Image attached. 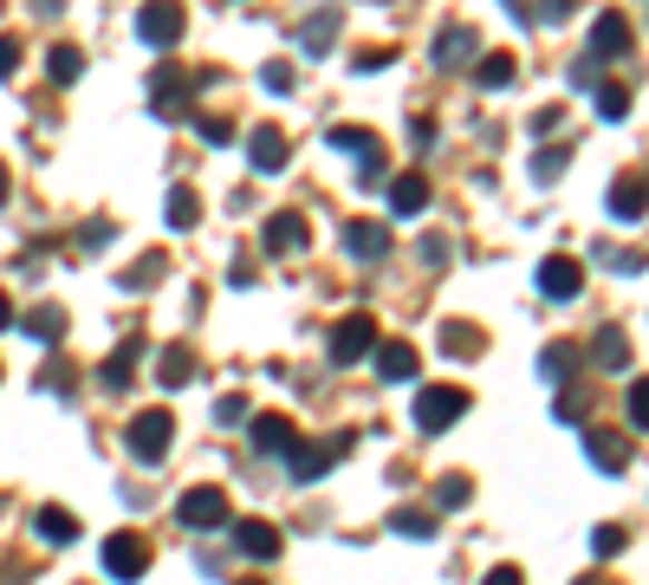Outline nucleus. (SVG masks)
<instances>
[{"label":"nucleus","mask_w":649,"mask_h":585,"mask_svg":"<svg viewBox=\"0 0 649 585\" xmlns=\"http://www.w3.org/2000/svg\"><path fill=\"white\" fill-rule=\"evenodd\" d=\"M150 91H156V111L169 117V111H176V91H189V72H183V66H156Z\"/></svg>","instance_id":"26"},{"label":"nucleus","mask_w":649,"mask_h":585,"mask_svg":"<svg viewBox=\"0 0 649 585\" xmlns=\"http://www.w3.org/2000/svg\"><path fill=\"white\" fill-rule=\"evenodd\" d=\"M442 351L474 358V351H481V332H474V325H461V319H449V325H442Z\"/></svg>","instance_id":"34"},{"label":"nucleus","mask_w":649,"mask_h":585,"mask_svg":"<svg viewBox=\"0 0 649 585\" xmlns=\"http://www.w3.org/2000/svg\"><path fill=\"white\" fill-rule=\"evenodd\" d=\"M539 293L545 300H578L584 293V267H578L572 254H545L539 261Z\"/></svg>","instance_id":"8"},{"label":"nucleus","mask_w":649,"mask_h":585,"mask_svg":"<svg viewBox=\"0 0 649 585\" xmlns=\"http://www.w3.org/2000/svg\"><path fill=\"white\" fill-rule=\"evenodd\" d=\"M591 105H598V117L623 124V117H630V91H623V85H598V91H591Z\"/></svg>","instance_id":"33"},{"label":"nucleus","mask_w":649,"mask_h":585,"mask_svg":"<svg viewBox=\"0 0 649 585\" xmlns=\"http://www.w3.org/2000/svg\"><path fill=\"white\" fill-rule=\"evenodd\" d=\"M584 456H591V468H604V475H623V468H630V436L591 423L584 429Z\"/></svg>","instance_id":"9"},{"label":"nucleus","mask_w":649,"mask_h":585,"mask_svg":"<svg viewBox=\"0 0 649 585\" xmlns=\"http://www.w3.org/2000/svg\"><path fill=\"white\" fill-rule=\"evenodd\" d=\"M578 13V0H539L533 7V20H545V27H559V20H572Z\"/></svg>","instance_id":"40"},{"label":"nucleus","mask_w":649,"mask_h":585,"mask_svg":"<svg viewBox=\"0 0 649 585\" xmlns=\"http://www.w3.org/2000/svg\"><path fill=\"white\" fill-rule=\"evenodd\" d=\"M371 351H377V319L371 312H344L338 325H332V364H357Z\"/></svg>","instance_id":"4"},{"label":"nucleus","mask_w":649,"mask_h":585,"mask_svg":"<svg viewBox=\"0 0 649 585\" xmlns=\"http://www.w3.org/2000/svg\"><path fill=\"white\" fill-rule=\"evenodd\" d=\"M533 176H539V183H559V176H566V150H539L533 156Z\"/></svg>","instance_id":"37"},{"label":"nucleus","mask_w":649,"mask_h":585,"mask_svg":"<svg viewBox=\"0 0 649 585\" xmlns=\"http://www.w3.org/2000/svg\"><path fill=\"white\" fill-rule=\"evenodd\" d=\"M156 280H163V254H144L137 267L124 273V286H156Z\"/></svg>","instance_id":"36"},{"label":"nucleus","mask_w":649,"mask_h":585,"mask_svg":"<svg viewBox=\"0 0 649 585\" xmlns=\"http://www.w3.org/2000/svg\"><path fill=\"white\" fill-rule=\"evenodd\" d=\"M234 546L267 566V559H279V527L273 520H234Z\"/></svg>","instance_id":"17"},{"label":"nucleus","mask_w":649,"mask_h":585,"mask_svg":"<svg viewBox=\"0 0 649 585\" xmlns=\"http://www.w3.org/2000/svg\"><path fill=\"white\" fill-rule=\"evenodd\" d=\"M0 208H7V163H0Z\"/></svg>","instance_id":"54"},{"label":"nucleus","mask_w":649,"mask_h":585,"mask_svg":"<svg viewBox=\"0 0 649 585\" xmlns=\"http://www.w3.org/2000/svg\"><path fill=\"white\" fill-rule=\"evenodd\" d=\"M163 222L189 234L195 222H201V202H195V189H169V208H163Z\"/></svg>","instance_id":"32"},{"label":"nucleus","mask_w":649,"mask_h":585,"mask_svg":"<svg viewBox=\"0 0 649 585\" xmlns=\"http://www.w3.org/2000/svg\"><path fill=\"white\" fill-rule=\"evenodd\" d=\"M617 546H623V527H591V553L598 559H611Z\"/></svg>","instance_id":"41"},{"label":"nucleus","mask_w":649,"mask_h":585,"mask_svg":"<svg viewBox=\"0 0 649 585\" xmlns=\"http://www.w3.org/2000/svg\"><path fill=\"white\" fill-rule=\"evenodd\" d=\"M351 456V436H318V442H293V481H318L332 462H344Z\"/></svg>","instance_id":"6"},{"label":"nucleus","mask_w":649,"mask_h":585,"mask_svg":"<svg viewBox=\"0 0 649 585\" xmlns=\"http://www.w3.org/2000/svg\"><path fill=\"white\" fill-rule=\"evenodd\" d=\"M195 378V351L189 345H163V358H156V384L163 390H183Z\"/></svg>","instance_id":"22"},{"label":"nucleus","mask_w":649,"mask_h":585,"mask_svg":"<svg viewBox=\"0 0 649 585\" xmlns=\"http://www.w3.org/2000/svg\"><path fill=\"white\" fill-rule=\"evenodd\" d=\"M513 72H520V66H513V52H481V59H474V85H488V91L513 85Z\"/></svg>","instance_id":"27"},{"label":"nucleus","mask_w":649,"mask_h":585,"mask_svg":"<svg viewBox=\"0 0 649 585\" xmlns=\"http://www.w3.org/2000/svg\"><path fill=\"white\" fill-rule=\"evenodd\" d=\"M390 527H396L403 540H435V527H442V520H435V514H422V507H396V514H390Z\"/></svg>","instance_id":"30"},{"label":"nucleus","mask_w":649,"mask_h":585,"mask_svg":"<svg viewBox=\"0 0 649 585\" xmlns=\"http://www.w3.org/2000/svg\"><path fill=\"white\" fill-rule=\"evenodd\" d=\"M611 215L617 222H643L649 215V183L637 176V169H623V176L611 183Z\"/></svg>","instance_id":"14"},{"label":"nucleus","mask_w":649,"mask_h":585,"mask_svg":"<svg viewBox=\"0 0 649 585\" xmlns=\"http://www.w3.org/2000/svg\"><path fill=\"white\" fill-rule=\"evenodd\" d=\"M474 46H481V39H474V27H449V33H435V66H442V72L474 66V59H481Z\"/></svg>","instance_id":"18"},{"label":"nucleus","mask_w":649,"mask_h":585,"mask_svg":"<svg viewBox=\"0 0 649 585\" xmlns=\"http://www.w3.org/2000/svg\"><path fill=\"white\" fill-rule=\"evenodd\" d=\"M500 7H507V13H513L520 27H533V7H527V0H500Z\"/></svg>","instance_id":"51"},{"label":"nucleus","mask_w":649,"mask_h":585,"mask_svg":"<svg viewBox=\"0 0 649 585\" xmlns=\"http://www.w3.org/2000/svg\"><path fill=\"white\" fill-rule=\"evenodd\" d=\"M591 364H598V371H623V364H630V339H623V325H598V339H591Z\"/></svg>","instance_id":"20"},{"label":"nucleus","mask_w":649,"mask_h":585,"mask_svg":"<svg viewBox=\"0 0 649 585\" xmlns=\"http://www.w3.org/2000/svg\"><path fill=\"white\" fill-rule=\"evenodd\" d=\"M286 130L279 124H254V137H247V163L260 169V176H273V169H286Z\"/></svg>","instance_id":"11"},{"label":"nucleus","mask_w":649,"mask_h":585,"mask_svg":"<svg viewBox=\"0 0 649 585\" xmlns=\"http://www.w3.org/2000/svg\"><path fill=\"white\" fill-rule=\"evenodd\" d=\"M33 13H39V20H59V13H66V0H33Z\"/></svg>","instance_id":"52"},{"label":"nucleus","mask_w":649,"mask_h":585,"mask_svg":"<svg viewBox=\"0 0 649 585\" xmlns=\"http://www.w3.org/2000/svg\"><path fill=\"white\" fill-rule=\"evenodd\" d=\"M371 358H377V378H383V384H410V378L422 371L416 345H403V339H390V345H377Z\"/></svg>","instance_id":"16"},{"label":"nucleus","mask_w":649,"mask_h":585,"mask_svg":"<svg viewBox=\"0 0 649 585\" xmlns=\"http://www.w3.org/2000/svg\"><path fill=\"white\" fill-rule=\"evenodd\" d=\"M7 325H13V300H7V293H0V332H7Z\"/></svg>","instance_id":"53"},{"label":"nucleus","mask_w":649,"mask_h":585,"mask_svg":"<svg viewBox=\"0 0 649 585\" xmlns=\"http://www.w3.org/2000/svg\"><path fill=\"white\" fill-rule=\"evenodd\" d=\"M332 150H351L364 163V156H377L383 144H377V130H364V124H332Z\"/></svg>","instance_id":"25"},{"label":"nucleus","mask_w":649,"mask_h":585,"mask_svg":"<svg viewBox=\"0 0 649 585\" xmlns=\"http://www.w3.org/2000/svg\"><path fill=\"white\" fill-rule=\"evenodd\" d=\"M105 573H111L117 585H137L150 573V540H144V534H111V540H105Z\"/></svg>","instance_id":"5"},{"label":"nucleus","mask_w":649,"mask_h":585,"mask_svg":"<svg viewBox=\"0 0 649 585\" xmlns=\"http://www.w3.org/2000/svg\"><path fill=\"white\" fill-rule=\"evenodd\" d=\"M260 241H267V254H299V247H306V215H293V208L267 215Z\"/></svg>","instance_id":"15"},{"label":"nucleus","mask_w":649,"mask_h":585,"mask_svg":"<svg viewBox=\"0 0 649 585\" xmlns=\"http://www.w3.org/2000/svg\"><path fill=\"white\" fill-rule=\"evenodd\" d=\"M201 137H208V144H228L234 124H228V117H201Z\"/></svg>","instance_id":"47"},{"label":"nucleus","mask_w":649,"mask_h":585,"mask_svg":"<svg viewBox=\"0 0 649 585\" xmlns=\"http://www.w3.org/2000/svg\"><path fill=\"white\" fill-rule=\"evenodd\" d=\"M468 495H474L468 475H442V481H435V507H468Z\"/></svg>","instance_id":"35"},{"label":"nucleus","mask_w":649,"mask_h":585,"mask_svg":"<svg viewBox=\"0 0 649 585\" xmlns=\"http://www.w3.org/2000/svg\"><path fill=\"white\" fill-rule=\"evenodd\" d=\"M422 208H429V176H422V169L396 176V183H390V215H422Z\"/></svg>","instance_id":"19"},{"label":"nucleus","mask_w":649,"mask_h":585,"mask_svg":"<svg viewBox=\"0 0 649 585\" xmlns=\"http://www.w3.org/2000/svg\"><path fill=\"white\" fill-rule=\"evenodd\" d=\"M20 325H27V339H39V345H59L66 339V312L59 306H33Z\"/></svg>","instance_id":"24"},{"label":"nucleus","mask_w":649,"mask_h":585,"mask_svg":"<svg viewBox=\"0 0 649 585\" xmlns=\"http://www.w3.org/2000/svg\"><path fill=\"white\" fill-rule=\"evenodd\" d=\"M572 371H578V345H566V339H559V345H545V351H539V378L566 384Z\"/></svg>","instance_id":"29"},{"label":"nucleus","mask_w":649,"mask_h":585,"mask_svg":"<svg viewBox=\"0 0 649 585\" xmlns=\"http://www.w3.org/2000/svg\"><path fill=\"white\" fill-rule=\"evenodd\" d=\"M33 527H39V540H46V546H72L78 540V520L66 514V507H39Z\"/></svg>","instance_id":"23"},{"label":"nucleus","mask_w":649,"mask_h":585,"mask_svg":"<svg viewBox=\"0 0 649 585\" xmlns=\"http://www.w3.org/2000/svg\"><path fill=\"white\" fill-rule=\"evenodd\" d=\"M630 429H649V378L630 384Z\"/></svg>","instance_id":"38"},{"label":"nucleus","mask_w":649,"mask_h":585,"mask_svg":"<svg viewBox=\"0 0 649 585\" xmlns=\"http://www.w3.org/2000/svg\"><path fill=\"white\" fill-rule=\"evenodd\" d=\"M169 442H176V417H169V410H137L130 429H124V449H130L137 462H163Z\"/></svg>","instance_id":"1"},{"label":"nucleus","mask_w":649,"mask_h":585,"mask_svg":"<svg viewBox=\"0 0 649 585\" xmlns=\"http://www.w3.org/2000/svg\"><path fill=\"white\" fill-rule=\"evenodd\" d=\"M240 417H247V397H222L215 403V423H240Z\"/></svg>","instance_id":"45"},{"label":"nucleus","mask_w":649,"mask_h":585,"mask_svg":"<svg viewBox=\"0 0 649 585\" xmlns=\"http://www.w3.org/2000/svg\"><path fill=\"white\" fill-rule=\"evenodd\" d=\"M78 72H85V52H78V46H52V52H46V78H52V85H72Z\"/></svg>","instance_id":"31"},{"label":"nucleus","mask_w":649,"mask_h":585,"mask_svg":"<svg viewBox=\"0 0 649 585\" xmlns=\"http://www.w3.org/2000/svg\"><path fill=\"white\" fill-rule=\"evenodd\" d=\"M260 85H267V91H293V66H286V59H267V66H260Z\"/></svg>","instance_id":"39"},{"label":"nucleus","mask_w":649,"mask_h":585,"mask_svg":"<svg viewBox=\"0 0 649 585\" xmlns=\"http://www.w3.org/2000/svg\"><path fill=\"white\" fill-rule=\"evenodd\" d=\"M240 585H260V579H240Z\"/></svg>","instance_id":"56"},{"label":"nucleus","mask_w":649,"mask_h":585,"mask_svg":"<svg viewBox=\"0 0 649 585\" xmlns=\"http://www.w3.org/2000/svg\"><path fill=\"white\" fill-rule=\"evenodd\" d=\"M344 254L364 261V267H377L383 254H390V222H344Z\"/></svg>","instance_id":"10"},{"label":"nucleus","mask_w":649,"mask_h":585,"mask_svg":"<svg viewBox=\"0 0 649 585\" xmlns=\"http://www.w3.org/2000/svg\"><path fill=\"white\" fill-rule=\"evenodd\" d=\"M416 254H422V267H442V261H449V241H442V234H429Z\"/></svg>","instance_id":"43"},{"label":"nucleus","mask_w":649,"mask_h":585,"mask_svg":"<svg viewBox=\"0 0 649 585\" xmlns=\"http://www.w3.org/2000/svg\"><path fill=\"white\" fill-rule=\"evenodd\" d=\"M130 378H137V339H130V345H117L111 358H105V371H98V384H105V390H124V384H130Z\"/></svg>","instance_id":"28"},{"label":"nucleus","mask_w":649,"mask_h":585,"mask_svg":"<svg viewBox=\"0 0 649 585\" xmlns=\"http://www.w3.org/2000/svg\"><path fill=\"white\" fill-rule=\"evenodd\" d=\"M578 585H617V579H598V573H591V579H578Z\"/></svg>","instance_id":"55"},{"label":"nucleus","mask_w":649,"mask_h":585,"mask_svg":"<svg viewBox=\"0 0 649 585\" xmlns=\"http://www.w3.org/2000/svg\"><path fill=\"white\" fill-rule=\"evenodd\" d=\"M176 520H183V527H195V534H215V527L228 520V495H222L215 481H208V488H189V495L176 501Z\"/></svg>","instance_id":"7"},{"label":"nucleus","mask_w":649,"mask_h":585,"mask_svg":"<svg viewBox=\"0 0 649 585\" xmlns=\"http://www.w3.org/2000/svg\"><path fill=\"white\" fill-rule=\"evenodd\" d=\"M559 117H566L559 105H545V111H533V130H539V137H545V130H559Z\"/></svg>","instance_id":"49"},{"label":"nucleus","mask_w":649,"mask_h":585,"mask_svg":"<svg viewBox=\"0 0 649 585\" xmlns=\"http://www.w3.org/2000/svg\"><path fill=\"white\" fill-rule=\"evenodd\" d=\"M183 27H189V13H183L176 0H144V7H137V39L156 46V52H169V46L183 39Z\"/></svg>","instance_id":"2"},{"label":"nucleus","mask_w":649,"mask_h":585,"mask_svg":"<svg viewBox=\"0 0 649 585\" xmlns=\"http://www.w3.org/2000/svg\"><path fill=\"white\" fill-rule=\"evenodd\" d=\"M598 254H604V261H611L617 273H643V261H637L630 247H598Z\"/></svg>","instance_id":"44"},{"label":"nucleus","mask_w":649,"mask_h":585,"mask_svg":"<svg viewBox=\"0 0 649 585\" xmlns=\"http://www.w3.org/2000/svg\"><path fill=\"white\" fill-rule=\"evenodd\" d=\"M390 59H396V52H383V46H377V52H357V72H383Z\"/></svg>","instance_id":"48"},{"label":"nucleus","mask_w":649,"mask_h":585,"mask_svg":"<svg viewBox=\"0 0 649 585\" xmlns=\"http://www.w3.org/2000/svg\"><path fill=\"white\" fill-rule=\"evenodd\" d=\"M623 52H630V20L617 7H604L598 27H591V59H623Z\"/></svg>","instance_id":"13"},{"label":"nucleus","mask_w":649,"mask_h":585,"mask_svg":"<svg viewBox=\"0 0 649 585\" xmlns=\"http://www.w3.org/2000/svg\"><path fill=\"white\" fill-rule=\"evenodd\" d=\"M461 410H468V390L461 384H429V390H416V429H455L461 423Z\"/></svg>","instance_id":"3"},{"label":"nucleus","mask_w":649,"mask_h":585,"mask_svg":"<svg viewBox=\"0 0 649 585\" xmlns=\"http://www.w3.org/2000/svg\"><path fill=\"white\" fill-rule=\"evenodd\" d=\"M332 39H338V7H318L306 27H299V46H306L312 59H325V52H332Z\"/></svg>","instance_id":"21"},{"label":"nucleus","mask_w":649,"mask_h":585,"mask_svg":"<svg viewBox=\"0 0 649 585\" xmlns=\"http://www.w3.org/2000/svg\"><path fill=\"white\" fill-rule=\"evenodd\" d=\"M46 390H72L78 378H72V364H46V378H39Z\"/></svg>","instance_id":"46"},{"label":"nucleus","mask_w":649,"mask_h":585,"mask_svg":"<svg viewBox=\"0 0 649 585\" xmlns=\"http://www.w3.org/2000/svg\"><path fill=\"white\" fill-rule=\"evenodd\" d=\"M13 72H20V39L0 33V78H13Z\"/></svg>","instance_id":"42"},{"label":"nucleus","mask_w":649,"mask_h":585,"mask_svg":"<svg viewBox=\"0 0 649 585\" xmlns=\"http://www.w3.org/2000/svg\"><path fill=\"white\" fill-rule=\"evenodd\" d=\"M293 442H299L293 417H279V410H260V417H254V449H260V456H293Z\"/></svg>","instance_id":"12"},{"label":"nucleus","mask_w":649,"mask_h":585,"mask_svg":"<svg viewBox=\"0 0 649 585\" xmlns=\"http://www.w3.org/2000/svg\"><path fill=\"white\" fill-rule=\"evenodd\" d=\"M481 585H527V579H520V566H494Z\"/></svg>","instance_id":"50"}]
</instances>
